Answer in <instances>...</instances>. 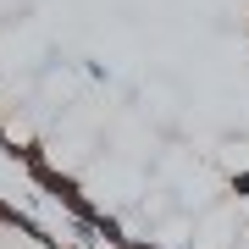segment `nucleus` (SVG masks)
<instances>
[{
	"label": "nucleus",
	"instance_id": "obj_1",
	"mask_svg": "<svg viewBox=\"0 0 249 249\" xmlns=\"http://www.w3.org/2000/svg\"><path fill=\"white\" fill-rule=\"evenodd\" d=\"M34 183L45 188V194H50L55 205H61L72 222H94V216H100V205H89V199H83V183L72 178V172H61V166H45V172H34Z\"/></svg>",
	"mask_w": 249,
	"mask_h": 249
},
{
	"label": "nucleus",
	"instance_id": "obj_2",
	"mask_svg": "<svg viewBox=\"0 0 249 249\" xmlns=\"http://www.w3.org/2000/svg\"><path fill=\"white\" fill-rule=\"evenodd\" d=\"M94 238H106V249H122V244H127V227L116 222L111 211H100V216H94Z\"/></svg>",
	"mask_w": 249,
	"mask_h": 249
},
{
	"label": "nucleus",
	"instance_id": "obj_3",
	"mask_svg": "<svg viewBox=\"0 0 249 249\" xmlns=\"http://www.w3.org/2000/svg\"><path fill=\"white\" fill-rule=\"evenodd\" d=\"M232 194H238V199H249V172H232Z\"/></svg>",
	"mask_w": 249,
	"mask_h": 249
},
{
	"label": "nucleus",
	"instance_id": "obj_4",
	"mask_svg": "<svg viewBox=\"0 0 249 249\" xmlns=\"http://www.w3.org/2000/svg\"><path fill=\"white\" fill-rule=\"evenodd\" d=\"M50 249H89V244H61V238H55V244H50Z\"/></svg>",
	"mask_w": 249,
	"mask_h": 249
},
{
	"label": "nucleus",
	"instance_id": "obj_5",
	"mask_svg": "<svg viewBox=\"0 0 249 249\" xmlns=\"http://www.w3.org/2000/svg\"><path fill=\"white\" fill-rule=\"evenodd\" d=\"M6 144H11V133H6V127H0V155H6Z\"/></svg>",
	"mask_w": 249,
	"mask_h": 249
}]
</instances>
